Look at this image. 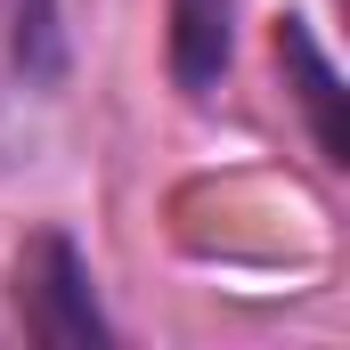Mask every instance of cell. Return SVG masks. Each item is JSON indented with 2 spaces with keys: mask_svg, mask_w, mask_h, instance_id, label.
<instances>
[{
  "mask_svg": "<svg viewBox=\"0 0 350 350\" xmlns=\"http://www.w3.org/2000/svg\"><path fill=\"white\" fill-rule=\"evenodd\" d=\"M16 318L49 350H106L114 342L106 318H98V293H90V261L57 228L25 237V253H16Z\"/></svg>",
  "mask_w": 350,
  "mask_h": 350,
  "instance_id": "cell-1",
  "label": "cell"
},
{
  "mask_svg": "<svg viewBox=\"0 0 350 350\" xmlns=\"http://www.w3.org/2000/svg\"><path fill=\"white\" fill-rule=\"evenodd\" d=\"M277 66H285V82H293V98H301V114H310V131H318L326 163H350V114H342V74L326 66V49L310 41V25H301V16H285V25H277Z\"/></svg>",
  "mask_w": 350,
  "mask_h": 350,
  "instance_id": "cell-2",
  "label": "cell"
},
{
  "mask_svg": "<svg viewBox=\"0 0 350 350\" xmlns=\"http://www.w3.org/2000/svg\"><path fill=\"white\" fill-rule=\"evenodd\" d=\"M228 41H237L228 0H172V82L187 98H204L228 74Z\"/></svg>",
  "mask_w": 350,
  "mask_h": 350,
  "instance_id": "cell-3",
  "label": "cell"
}]
</instances>
